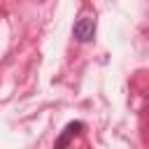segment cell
Here are the masks:
<instances>
[{"label":"cell","instance_id":"obj_1","mask_svg":"<svg viewBox=\"0 0 149 149\" xmlns=\"http://www.w3.org/2000/svg\"><path fill=\"white\" fill-rule=\"evenodd\" d=\"M72 37H74L77 42H81V44L91 42V40L95 37V19L81 16V19L74 23V28H72Z\"/></svg>","mask_w":149,"mask_h":149},{"label":"cell","instance_id":"obj_2","mask_svg":"<svg viewBox=\"0 0 149 149\" xmlns=\"http://www.w3.org/2000/svg\"><path fill=\"white\" fill-rule=\"evenodd\" d=\"M81 128H84V123L81 121H70L65 128H63V133L56 137V142H54V149H70V144H72V140L81 133Z\"/></svg>","mask_w":149,"mask_h":149}]
</instances>
